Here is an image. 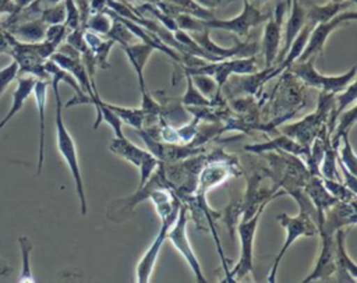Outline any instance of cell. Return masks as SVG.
<instances>
[{
	"label": "cell",
	"mask_w": 357,
	"mask_h": 283,
	"mask_svg": "<svg viewBox=\"0 0 357 283\" xmlns=\"http://www.w3.org/2000/svg\"><path fill=\"white\" fill-rule=\"evenodd\" d=\"M59 81L56 78H50V85L53 88L54 99H56V141H57V149L60 155L63 156L66 165L68 166L73 180L75 183V191L79 199V208L81 213L85 216L88 212V205H86V197H85V190H84V181H82V174L79 169V162H78V153H77V146L75 142L67 130L64 120H63V103L60 99V92H59Z\"/></svg>",
	"instance_id": "6da1fadb"
},
{
	"label": "cell",
	"mask_w": 357,
	"mask_h": 283,
	"mask_svg": "<svg viewBox=\"0 0 357 283\" xmlns=\"http://www.w3.org/2000/svg\"><path fill=\"white\" fill-rule=\"evenodd\" d=\"M335 106V93H326V92H319L318 96V105L314 113L307 114L304 118L284 125L282 128V132L289 135L290 138L296 139L301 145L310 148L311 142L319 132L321 127L326 124V118L331 113V110Z\"/></svg>",
	"instance_id": "7a4b0ae2"
},
{
	"label": "cell",
	"mask_w": 357,
	"mask_h": 283,
	"mask_svg": "<svg viewBox=\"0 0 357 283\" xmlns=\"http://www.w3.org/2000/svg\"><path fill=\"white\" fill-rule=\"evenodd\" d=\"M315 57H310L303 61H294L287 70L293 72L297 78H300L305 85L319 89L326 93H337L343 91L350 82L356 79L357 67H351L344 74L340 75H322L315 70Z\"/></svg>",
	"instance_id": "3957f363"
},
{
	"label": "cell",
	"mask_w": 357,
	"mask_h": 283,
	"mask_svg": "<svg viewBox=\"0 0 357 283\" xmlns=\"http://www.w3.org/2000/svg\"><path fill=\"white\" fill-rule=\"evenodd\" d=\"M266 205L268 204H262L252 216L241 217V220L237 223L240 255L237 265L233 268V270H229V282L240 280L245 275L254 272V237L258 227V222Z\"/></svg>",
	"instance_id": "277c9868"
},
{
	"label": "cell",
	"mask_w": 357,
	"mask_h": 283,
	"mask_svg": "<svg viewBox=\"0 0 357 283\" xmlns=\"http://www.w3.org/2000/svg\"><path fill=\"white\" fill-rule=\"evenodd\" d=\"M276 219L282 224V227L286 230V237H284V243H283L282 248L279 250L278 255L273 259V265L268 275L269 283L276 282V273H278L279 263H280L282 258L286 255L287 250L296 243V240L300 237H311L318 233V227H317L315 222L308 215H305L303 212H298V215H296V216H289L287 213H279Z\"/></svg>",
	"instance_id": "5b68a950"
},
{
	"label": "cell",
	"mask_w": 357,
	"mask_h": 283,
	"mask_svg": "<svg viewBox=\"0 0 357 283\" xmlns=\"http://www.w3.org/2000/svg\"><path fill=\"white\" fill-rule=\"evenodd\" d=\"M166 238L174 245V248L181 254V257L187 261L188 266L191 268L195 280L197 282H206V277L202 273L201 269V263L190 244L188 236H187V208L181 204L180 209H178V215L176 217V220L173 222V224L170 226Z\"/></svg>",
	"instance_id": "8992f818"
},
{
	"label": "cell",
	"mask_w": 357,
	"mask_h": 283,
	"mask_svg": "<svg viewBox=\"0 0 357 283\" xmlns=\"http://www.w3.org/2000/svg\"><path fill=\"white\" fill-rule=\"evenodd\" d=\"M265 20H268V15L262 14L250 0H244L243 10L236 17L229 20H202V25L206 29H223L236 33L237 36H247L251 28L259 25Z\"/></svg>",
	"instance_id": "52a82bcc"
},
{
	"label": "cell",
	"mask_w": 357,
	"mask_h": 283,
	"mask_svg": "<svg viewBox=\"0 0 357 283\" xmlns=\"http://www.w3.org/2000/svg\"><path fill=\"white\" fill-rule=\"evenodd\" d=\"M180 205H181V202H180ZM180 205L176 206L173 209V212L170 215H167L165 219H160V227H159V231H158L156 237L153 238V241L151 243V245L148 247L145 254L141 257V259H139V262L135 268V275H137L135 279H137L138 283H148L151 280L158 255L160 252V248H162L163 243L166 241V236H167V231H169L170 226L173 224V222L176 220V217L178 215Z\"/></svg>",
	"instance_id": "ba28073f"
},
{
	"label": "cell",
	"mask_w": 357,
	"mask_h": 283,
	"mask_svg": "<svg viewBox=\"0 0 357 283\" xmlns=\"http://www.w3.org/2000/svg\"><path fill=\"white\" fill-rule=\"evenodd\" d=\"M357 18V13L356 11H342L339 14H336L332 20L326 21V22H319L315 24L314 28L310 32L308 40L305 43V47L301 53V56L298 57L297 61H303L307 60L310 57H315L317 53H321L324 49V45L326 43L329 35L339 28L343 22H349V21H354Z\"/></svg>",
	"instance_id": "9c48e42d"
},
{
	"label": "cell",
	"mask_w": 357,
	"mask_h": 283,
	"mask_svg": "<svg viewBox=\"0 0 357 283\" xmlns=\"http://www.w3.org/2000/svg\"><path fill=\"white\" fill-rule=\"evenodd\" d=\"M286 4L283 1H278L275 11L268 17V21L264 26V35L261 42V49L265 57V67H272L278 60L279 46L282 39V21L284 14Z\"/></svg>",
	"instance_id": "30bf717a"
},
{
	"label": "cell",
	"mask_w": 357,
	"mask_h": 283,
	"mask_svg": "<svg viewBox=\"0 0 357 283\" xmlns=\"http://www.w3.org/2000/svg\"><path fill=\"white\" fill-rule=\"evenodd\" d=\"M357 220L356 199L354 201H337L324 213L322 224L318 229V233L335 234L336 230L343 227H354Z\"/></svg>",
	"instance_id": "8fae6325"
},
{
	"label": "cell",
	"mask_w": 357,
	"mask_h": 283,
	"mask_svg": "<svg viewBox=\"0 0 357 283\" xmlns=\"http://www.w3.org/2000/svg\"><path fill=\"white\" fill-rule=\"evenodd\" d=\"M321 236V250L315 262L312 272L305 276L301 282L312 280H326L335 275V234L319 233Z\"/></svg>",
	"instance_id": "7c38bea8"
},
{
	"label": "cell",
	"mask_w": 357,
	"mask_h": 283,
	"mask_svg": "<svg viewBox=\"0 0 357 283\" xmlns=\"http://www.w3.org/2000/svg\"><path fill=\"white\" fill-rule=\"evenodd\" d=\"M344 229L335 231V279L340 283H357V265L346 250Z\"/></svg>",
	"instance_id": "4fadbf2b"
},
{
	"label": "cell",
	"mask_w": 357,
	"mask_h": 283,
	"mask_svg": "<svg viewBox=\"0 0 357 283\" xmlns=\"http://www.w3.org/2000/svg\"><path fill=\"white\" fill-rule=\"evenodd\" d=\"M244 149L247 152L259 153V155H264L265 152H278V151H280V152H286V153L298 156L304 162H307L308 156H310V148L301 145L300 142H297L296 139L290 138L286 134L279 135V137L272 138V139L265 141V142L244 145Z\"/></svg>",
	"instance_id": "5bb4252c"
},
{
	"label": "cell",
	"mask_w": 357,
	"mask_h": 283,
	"mask_svg": "<svg viewBox=\"0 0 357 283\" xmlns=\"http://www.w3.org/2000/svg\"><path fill=\"white\" fill-rule=\"evenodd\" d=\"M303 190L308 195L310 201L312 202L317 215H318V229L322 224L324 213L326 209H329L333 204L337 202L336 198H333L328 190L324 187L319 176H310L307 183L303 185Z\"/></svg>",
	"instance_id": "9a60e30c"
},
{
	"label": "cell",
	"mask_w": 357,
	"mask_h": 283,
	"mask_svg": "<svg viewBox=\"0 0 357 283\" xmlns=\"http://www.w3.org/2000/svg\"><path fill=\"white\" fill-rule=\"evenodd\" d=\"M47 86L49 81L46 79H38L33 85V96L39 113V156H38V174L42 173L43 162H45V112H46V99H47Z\"/></svg>",
	"instance_id": "2e32d148"
},
{
	"label": "cell",
	"mask_w": 357,
	"mask_h": 283,
	"mask_svg": "<svg viewBox=\"0 0 357 283\" xmlns=\"http://www.w3.org/2000/svg\"><path fill=\"white\" fill-rule=\"evenodd\" d=\"M305 24V8L298 3V0H291V11H290V17L284 24L283 28V47L278 54L279 61H282V59L286 56L291 42L294 40V38L298 35V32L301 31V28Z\"/></svg>",
	"instance_id": "e0dca14e"
},
{
	"label": "cell",
	"mask_w": 357,
	"mask_h": 283,
	"mask_svg": "<svg viewBox=\"0 0 357 283\" xmlns=\"http://www.w3.org/2000/svg\"><path fill=\"white\" fill-rule=\"evenodd\" d=\"M123 47H124L127 59L130 60L131 66L134 67V71L137 72L139 91H141V95H144V93L148 92V89L145 86V79H144V67L146 64V60L149 59V56L152 54V52L155 49L151 45L144 43V42L124 45Z\"/></svg>",
	"instance_id": "ac0fdd59"
},
{
	"label": "cell",
	"mask_w": 357,
	"mask_h": 283,
	"mask_svg": "<svg viewBox=\"0 0 357 283\" xmlns=\"http://www.w3.org/2000/svg\"><path fill=\"white\" fill-rule=\"evenodd\" d=\"M89 103L95 106V110H96V118H95V123H93V128L96 130L99 127L100 123H106L109 124L112 128H113V132L117 138H123L126 137L123 134V121L121 118L112 110V107L109 106L107 102H105L99 95L98 92H95L92 96H89Z\"/></svg>",
	"instance_id": "d6986e66"
},
{
	"label": "cell",
	"mask_w": 357,
	"mask_h": 283,
	"mask_svg": "<svg viewBox=\"0 0 357 283\" xmlns=\"http://www.w3.org/2000/svg\"><path fill=\"white\" fill-rule=\"evenodd\" d=\"M36 78L32 75H25V77H20L18 82H17V88L13 92V100H11V106L8 113L6 114V117L0 121V130L22 109L25 100L31 96L32 91H33V85H35Z\"/></svg>",
	"instance_id": "ffe728a7"
},
{
	"label": "cell",
	"mask_w": 357,
	"mask_h": 283,
	"mask_svg": "<svg viewBox=\"0 0 357 283\" xmlns=\"http://www.w3.org/2000/svg\"><path fill=\"white\" fill-rule=\"evenodd\" d=\"M109 149H110V152H113L119 158H121V159L130 162L131 165H134L137 169L141 165V162L144 160V158L148 155L146 149H141L139 146L134 145L126 137H123V138L114 137L112 139V142L109 144Z\"/></svg>",
	"instance_id": "44dd1931"
},
{
	"label": "cell",
	"mask_w": 357,
	"mask_h": 283,
	"mask_svg": "<svg viewBox=\"0 0 357 283\" xmlns=\"http://www.w3.org/2000/svg\"><path fill=\"white\" fill-rule=\"evenodd\" d=\"M46 28H47V25L39 18V20L26 21V22L18 25V26L10 29L8 32L13 36H17L15 39L20 40V42L38 43V42H42L45 39Z\"/></svg>",
	"instance_id": "7402d4cb"
},
{
	"label": "cell",
	"mask_w": 357,
	"mask_h": 283,
	"mask_svg": "<svg viewBox=\"0 0 357 283\" xmlns=\"http://www.w3.org/2000/svg\"><path fill=\"white\" fill-rule=\"evenodd\" d=\"M347 6H349V0L340 1V3L329 1L328 4H324V6L312 4V7L305 10V22H310L312 25L319 24V22H326V21L332 20L336 14L342 13Z\"/></svg>",
	"instance_id": "603a6c76"
},
{
	"label": "cell",
	"mask_w": 357,
	"mask_h": 283,
	"mask_svg": "<svg viewBox=\"0 0 357 283\" xmlns=\"http://www.w3.org/2000/svg\"><path fill=\"white\" fill-rule=\"evenodd\" d=\"M318 171H319V177L340 180V177L337 174V155H336V151L331 146L329 139L325 145L324 156H322V160L319 163V170Z\"/></svg>",
	"instance_id": "cb8c5ba5"
},
{
	"label": "cell",
	"mask_w": 357,
	"mask_h": 283,
	"mask_svg": "<svg viewBox=\"0 0 357 283\" xmlns=\"http://www.w3.org/2000/svg\"><path fill=\"white\" fill-rule=\"evenodd\" d=\"M349 134L350 132H344L340 135L342 146L337 148L336 155H337V162L342 163L350 173L356 174L357 173V158L354 155L351 142L349 139Z\"/></svg>",
	"instance_id": "d4e9b609"
},
{
	"label": "cell",
	"mask_w": 357,
	"mask_h": 283,
	"mask_svg": "<svg viewBox=\"0 0 357 283\" xmlns=\"http://www.w3.org/2000/svg\"><path fill=\"white\" fill-rule=\"evenodd\" d=\"M187 74V72H185ZM192 84L195 85V88L209 100H212V103L219 98V88L216 81L213 79L212 75L208 74H190Z\"/></svg>",
	"instance_id": "484cf974"
},
{
	"label": "cell",
	"mask_w": 357,
	"mask_h": 283,
	"mask_svg": "<svg viewBox=\"0 0 357 283\" xmlns=\"http://www.w3.org/2000/svg\"><path fill=\"white\" fill-rule=\"evenodd\" d=\"M185 81H187V88L185 92L181 98V103L184 107H202V106H212V100L206 99L192 84L191 75L185 74Z\"/></svg>",
	"instance_id": "4316f807"
},
{
	"label": "cell",
	"mask_w": 357,
	"mask_h": 283,
	"mask_svg": "<svg viewBox=\"0 0 357 283\" xmlns=\"http://www.w3.org/2000/svg\"><path fill=\"white\" fill-rule=\"evenodd\" d=\"M18 244L21 248V258H22V266H21V276L18 277V282H33L32 270H31V250H32V243L29 241L28 237L21 236L18 237Z\"/></svg>",
	"instance_id": "83f0119b"
},
{
	"label": "cell",
	"mask_w": 357,
	"mask_h": 283,
	"mask_svg": "<svg viewBox=\"0 0 357 283\" xmlns=\"http://www.w3.org/2000/svg\"><path fill=\"white\" fill-rule=\"evenodd\" d=\"M321 181H322L324 187L328 190V192L337 201H354L356 199V192H353L350 188H347L340 180L321 177Z\"/></svg>",
	"instance_id": "f1b7e54d"
},
{
	"label": "cell",
	"mask_w": 357,
	"mask_h": 283,
	"mask_svg": "<svg viewBox=\"0 0 357 283\" xmlns=\"http://www.w3.org/2000/svg\"><path fill=\"white\" fill-rule=\"evenodd\" d=\"M113 17L107 13V10H103L102 13H96V14H92L86 22V28L98 35H106L112 25H113Z\"/></svg>",
	"instance_id": "f546056e"
},
{
	"label": "cell",
	"mask_w": 357,
	"mask_h": 283,
	"mask_svg": "<svg viewBox=\"0 0 357 283\" xmlns=\"http://www.w3.org/2000/svg\"><path fill=\"white\" fill-rule=\"evenodd\" d=\"M40 15V20L46 24V25H53V24H64L66 21V7L64 3L60 1L54 6L46 7L43 8Z\"/></svg>",
	"instance_id": "4dcf8cb0"
},
{
	"label": "cell",
	"mask_w": 357,
	"mask_h": 283,
	"mask_svg": "<svg viewBox=\"0 0 357 283\" xmlns=\"http://www.w3.org/2000/svg\"><path fill=\"white\" fill-rule=\"evenodd\" d=\"M177 29H183L185 32H201L206 28L202 25V18H198L192 14H177L176 17Z\"/></svg>",
	"instance_id": "1f68e13d"
},
{
	"label": "cell",
	"mask_w": 357,
	"mask_h": 283,
	"mask_svg": "<svg viewBox=\"0 0 357 283\" xmlns=\"http://www.w3.org/2000/svg\"><path fill=\"white\" fill-rule=\"evenodd\" d=\"M67 26L64 24H53V25H47L46 28V33H45V42H47L49 45H52L54 49H57L61 42L64 40V38L67 36Z\"/></svg>",
	"instance_id": "d6a6232c"
},
{
	"label": "cell",
	"mask_w": 357,
	"mask_h": 283,
	"mask_svg": "<svg viewBox=\"0 0 357 283\" xmlns=\"http://www.w3.org/2000/svg\"><path fill=\"white\" fill-rule=\"evenodd\" d=\"M64 7H66V21L64 25L67 29L74 31L79 28V11L78 7L75 6L74 0H64Z\"/></svg>",
	"instance_id": "836d02e7"
},
{
	"label": "cell",
	"mask_w": 357,
	"mask_h": 283,
	"mask_svg": "<svg viewBox=\"0 0 357 283\" xmlns=\"http://www.w3.org/2000/svg\"><path fill=\"white\" fill-rule=\"evenodd\" d=\"M17 74H18V66L15 61L10 63L7 67L0 70V95L10 85V82L17 77Z\"/></svg>",
	"instance_id": "e575fe53"
},
{
	"label": "cell",
	"mask_w": 357,
	"mask_h": 283,
	"mask_svg": "<svg viewBox=\"0 0 357 283\" xmlns=\"http://www.w3.org/2000/svg\"><path fill=\"white\" fill-rule=\"evenodd\" d=\"M337 166H339V170L342 173V177H343V184L350 188L353 192H357V183H356V174L350 173L342 163L337 162Z\"/></svg>",
	"instance_id": "d590c367"
},
{
	"label": "cell",
	"mask_w": 357,
	"mask_h": 283,
	"mask_svg": "<svg viewBox=\"0 0 357 283\" xmlns=\"http://www.w3.org/2000/svg\"><path fill=\"white\" fill-rule=\"evenodd\" d=\"M194 3H197V6H199L201 8H205V10H212V8H216V7H220V6H225L233 0H192Z\"/></svg>",
	"instance_id": "8d00e7d4"
},
{
	"label": "cell",
	"mask_w": 357,
	"mask_h": 283,
	"mask_svg": "<svg viewBox=\"0 0 357 283\" xmlns=\"http://www.w3.org/2000/svg\"><path fill=\"white\" fill-rule=\"evenodd\" d=\"M15 6L11 0H0V14H14Z\"/></svg>",
	"instance_id": "74e56055"
},
{
	"label": "cell",
	"mask_w": 357,
	"mask_h": 283,
	"mask_svg": "<svg viewBox=\"0 0 357 283\" xmlns=\"http://www.w3.org/2000/svg\"><path fill=\"white\" fill-rule=\"evenodd\" d=\"M106 7V0H92L89 4L91 13L96 14V13H102Z\"/></svg>",
	"instance_id": "f35d334b"
},
{
	"label": "cell",
	"mask_w": 357,
	"mask_h": 283,
	"mask_svg": "<svg viewBox=\"0 0 357 283\" xmlns=\"http://www.w3.org/2000/svg\"><path fill=\"white\" fill-rule=\"evenodd\" d=\"M35 0H14V6H15V13L21 11L22 8H26L28 6H31ZM14 13V14H15Z\"/></svg>",
	"instance_id": "ab89813d"
},
{
	"label": "cell",
	"mask_w": 357,
	"mask_h": 283,
	"mask_svg": "<svg viewBox=\"0 0 357 283\" xmlns=\"http://www.w3.org/2000/svg\"><path fill=\"white\" fill-rule=\"evenodd\" d=\"M10 270H11L10 265L3 258H0V276H4L7 273H10Z\"/></svg>",
	"instance_id": "60d3db41"
},
{
	"label": "cell",
	"mask_w": 357,
	"mask_h": 283,
	"mask_svg": "<svg viewBox=\"0 0 357 283\" xmlns=\"http://www.w3.org/2000/svg\"><path fill=\"white\" fill-rule=\"evenodd\" d=\"M331 1H333V3H340V1H346V0H331ZM349 1H351V3H356V0H349Z\"/></svg>",
	"instance_id": "b9f144b4"
},
{
	"label": "cell",
	"mask_w": 357,
	"mask_h": 283,
	"mask_svg": "<svg viewBox=\"0 0 357 283\" xmlns=\"http://www.w3.org/2000/svg\"><path fill=\"white\" fill-rule=\"evenodd\" d=\"M251 3H255V1H262V0H250Z\"/></svg>",
	"instance_id": "7bdbcfd3"
}]
</instances>
